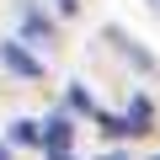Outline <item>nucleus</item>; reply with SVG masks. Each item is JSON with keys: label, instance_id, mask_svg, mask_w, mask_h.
<instances>
[{"label": "nucleus", "instance_id": "8", "mask_svg": "<svg viewBox=\"0 0 160 160\" xmlns=\"http://www.w3.org/2000/svg\"><path fill=\"white\" fill-rule=\"evenodd\" d=\"M59 6H64V11H75V0H59Z\"/></svg>", "mask_w": 160, "mask_h": 160}, {"label": "nucleus", "instance_id": "10", "mask_svg": "<svg viewBox=\"0 0 160 160\" xmlns=\"http://www.w3.org/2000/svg\"><path fill=\"white\" fill-rule=\"evenodd\" d=\"M107 160H123V155H107Z\"/></svg>", "mask_w": 160, "mask_h": 160}, {"label": "nucleus", "instance_id": "2", "mask_svg": "<svg viewBox=\"0 0 160 160\" xmlns=\"http://www.w3.org/2000/svg\"><path fill=\"white\" fill-rule=\"evenodd\" d=\"M123 123H128V133H149V123H155V102H149L144 91H133V96H128Z\"/></svg>", "mask_w": 160, "mask_h": 160}, {"label": "nucleus", "instance_id": "5", "mask_svg": "<svg viewBox=\"0 0 160 160\" xmlns=\"http://www.w3.org/2000/svg\"><path fill=\"white\" fill-rule=\"evenodd\" d=\"M11 139H16V144H38V123H27V118L11 123Z\"/></svg>", "mask_w": 160, "mask_h": 160}, {"label": "nucleus", "instance_id": "7", "mask_svg": "<svg viewBox=\"0 0 160 160\" xmlns=\"http://www.w3.org/2000/svg\"><path fill=\"white\" fill-rule=\"evenodd\" d=\"M48 160H75V155L69 149H48Z\"/></svg>", "mask_w": 160, "mask_h": 160}, {"label": "nucleus", "instance_id": "12", "mask_svg": "<svg viewBox=\"0 0 160 160\" xmlns=\"http://www.w3.org/2000/svg\"><path fill=\"white\" fill-rule=\"evenodd\" d=\"M155 160H160V155H155Z\"/></svg>", "mask_w": 160, "mask_h": 160}, {"label": "nucleus", "instance_id": "3", "mask_svg": "<svg viewBox=\"0 0 160 160\" xmlns=\"http://www.w3.org/2000/svg\"><path fill=\"white\" fill-rule=\"evenodd\" d=\"M69 139H75L69 118H48V123H38V144H43V149H69Z\"/></svg>", "mask_w": 160, "mask_h": 160}, {"label": "nucleus", "instance_id": "4", "mask_svg": "<svg viewBox=\"0 0 160 160\" xmlns=\"http://www.w3.org/2000/svg\"><path fill=\"white\" fill-rule=\"evenodd\" d=\"M27 38H32L38 48H48V43H53V22H43L38 11H27Z\"/></svg>", "mask_w": 160, "mask_h": 160}, {"label": "nucleus", "instance_id": "9", "mask_svg": "<svg viewBox=\"0 0 160 160\" xmlns=\"http://www.w3.org/2000/svg\"><path fill=\"white\" fill-rule=\"evenodd\" d=\"M0 160H11V149H6V144H0Z\"/></svg>", "mask_w": 160, "mask_h": 160}, {"label": "nucleus", "instance_id": "11", "mask_svg": "<svg viewBox=\"0 0 160 160\" xmlns=\"http://www.w3.org/2000/svg\"><path fill=\"white\" fill-rule=\"evenodd\" d=\"M155 11H160V0H155Z\"/></svg>", "mask_w": 160, "mask_h": 160}, {"label": "nucleus", "instance_id": "6", "mask_svg": "<svg viewBox=\"0 0 160 160\" xmlns=\"http://www.w3.org/2000/svg\"><path fill=\"white\" fill-rule=\"evenodd\" d=\"M69 107H75V112H96V102L80 91V86H69Z\"/></svg>", "mask_w": 160, "mask_h": 160}, {"label": "nucleus", "instance_id": "1", "mask_svg": "<svg viewBox=\"0 0 160 160\" xmlns=\"http://www.w3.org/2000/svg\"><path fill=\"white\" fill-rule=\"evenodd\" d=\"M0 64H6V69H16L22 80H38V75H43V64H38V59H32L16 38H11V43H0Z\"/></svg>", "mask_w": 160, "mask_h": 160}]
</instances>
